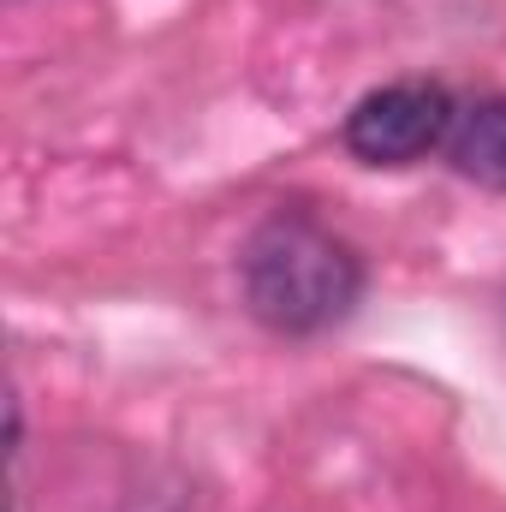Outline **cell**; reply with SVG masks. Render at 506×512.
Instances as JSON below:
<instances>
[{
	"instance_id": "7a4b0ae2",
	"label": "cell",
	"mask_w": 506,
	"mask_h": 512,
	"mask_svg": "<svg viewBox=\"0 0 506 512\" xmlns=\"http://www.w3.org/2000/svg\"><path fill=\"white\" fill-rule=\"evenodd\" d=\"M459 120V102L429 84V78H399L370 90L352 114H346V149L370 167H411L435 149H447Z\"/></svg>"
},
{
	"instance_id": "3957f363",
	"label": "cell",
	"mask_w": 506,
	"mask_h": 512,
	"mask_svg": "<svg viewBox=\"0 0 506 512\" xmlns=\"http://www.w3.org/2000/svg\"><path fill=\"white\" fill-rule=\"evenodd\" d=\"M447 155L465 179L506 191V96H483L471 108H459L453 137H447Z\"/></svg>"
},
{
	"instance_id": "6da1fadb",
	"label": "cell",
	"mask_w": 506,
	"mask_h": 512,
	"mask_svg": "<svg viewBox=\"0 0 506 512\" xmlns=\"http://www.w3.org/2000/svg\"><path fill=\"white\" fill-rule=\"evenodd\" d=\"M245 304L274 334H322L352 316L364 292L358 251L310 215H274L245 245Z\"/></svg>"
}]
</instances>
